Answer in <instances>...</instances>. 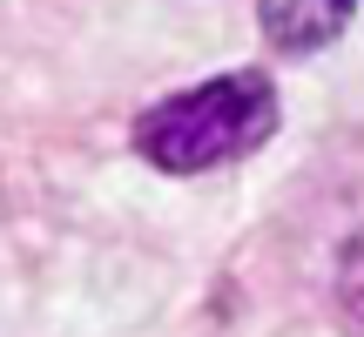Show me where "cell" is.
<instances>
[{"mask_svg":"<svg viewBox=\"0 0 364 337\" xmlns=\"http://www.w3.org/2000/svg\"><path fill=\"white\" fill-rule=\"evenodd\" d=\"M277 135V88L257 68L216 75L203 88H182L169 102L135 115V156L162 176H203V168L243 162Z\"/></svg>","mask_w":364,"mask_h":337,"instance_id":"6da1fadb","label":"cell"},{"mask_svg":"<svg viewBox=\"0 0 364 337\" xmlns=\"http://www.w3.org/2000/svg\"><path fill=\"white\" fill-rule=\"evenodd\" d=\"M338 304H344V317L364 331V230L344 243V263H338Z\"/></svg>","mask_w":364,"mask_h":337,"instance_id":"3957f363","label":"cell"},{"mask_svg":"<svg viewBox=\"0 0 364 337\" xmlns=\"http://www.w3.org/2000/svg\"><path fill=\"white\" fill-rule=\"evenodd\" d=\"M358 0H257V27L270 48L284 54H311L324 41H338V27L351 21Z\"/></svg>","mask_w":364,"mask_h":337,"instance_id":"7a4b0ae2","label":"cell"}]
</instances>
